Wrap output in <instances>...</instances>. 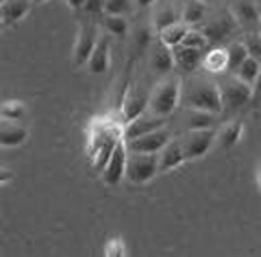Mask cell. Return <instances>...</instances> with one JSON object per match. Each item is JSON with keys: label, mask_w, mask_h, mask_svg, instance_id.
<instances>
[{"label": "cell", "mask_w": 261, "mask_h": 257, "mask_svg": "<svg viewBox=\"0 0 261 257\" xmlns=\"http://www.w3.org/2000/svg\"><path fill=\"white\" fill-rule=\"evenodd\" d=\"M175 22H179L177 11H175V8L172 4H166L155 11V17H153V30H155V33H161L163 30L170 27L172 24H175Z\"/></svg>", "instance_id": "24"}, {"label": "cell", "mask_w": 261, "mask_h": 257, "mask_svg": "<svg viewBox=\"0 0 261 257\" xmlns=\"http://www.w3.org/2000/svg\"><path fill=\"white\" fill-rule=\"evenodd\" d=\"M165 126V117H159V115L153 113L152 117L148 115H139L137 119H134L132 122L124 124V139L132 140L137 139V137L144 135V133H150V131L157 130V128Z\"/></svg>", "instance_id": "14"}, {"label": "cell", "mask_w": 261, "mask_h": 257, "mask_svg": "<svg viewBox=\"0 0 261 257\" xmlns=\"http://www.w3.org/2000/svg\"><path fill=\"white\" fill-rule=\"evenodd\" d=\"M187 102L190 108L210 113H223V97L218 82L208 79H194L187 90Z\"/></svg>", "instance_id": "1"}, {"label": "cell", "mask_w": 261, "mask_h": 257, "mask_svg": "<svg viewBox=\"0 0 261 257\" xmlns=\"http://www.w3.org/2000/svg\"><path fill=\"white\" fill-rule=\"evenodd\" d=\"M102 24L110 35L124 37L128 33V20L124 15H105Z\"/></svg>", "instance_id": "28"}, {"label": "cell", "mask_w": 261, "mask_h": 257, "mask_svg": "<svg viewBox=\"0 0 261 257\" xmlns=\"http://www.w3.org/2000/svg\"><path fill=\"white\" fill-rule=\"evenodd\" d=\"M97 26L93 22H86V24H81L77 31V39L73 44V62L75 66H84L88 64L90 57H92L93 49L97 46Z\"/></svg>", "instance_id": "7"}, {"label": "cell", "mask_w": 261, "mask_h": 257, "mask_svg": "<svg viewBox=\"0 0 261 257\" xmlns=\"http://www.w3.org/2000/svg\"><path fill=\"white\" fill-rule=\"evenodd\" d=\"M28 139V130L20 121H2L0 126V146L2 148H17Z\"/></svg>", "instance_id": "17"}, {"label": "cell", "mask_w": 261, "mask_h": 257, "mask_svg": "<svg viewBox=\"0 0 261 257\" xmlns=\"http://www.w3.org/2000/svg\"><path fill=\"white\" fill-rule=\"evenodd\" d=\"M83 9L88 15H97L100 11H105V0H86Z\"/></svg>", "instance_id": "33"}, {"label": "cell", "mask_w": 261, "mask_h": 257, "mask_svg": "<svg viewBox=\"0 0 261 257\" xmlns=\"http://www.w3.org/2000/svg\"><path fill=\"white\" fill-rule=\"evenodd\" d=\"M257 31H259V35H261V18H259V27H257Z\"/></svg>", "instance_id": "41"}, {"label": "cell", "mask_w": 261, "mask_h": 257, "mask_svg": "<svg viewBox=\"0 0 261 257\" xmlns=\"http://www.w3.org/2000/svg\"><path fill=\"white\" fill-rule=\"evenodd\" d=\"M110 33L100 35L97 40V46L93 49L92 57L88 61V71L93 75H105L110 68Z\"/></svg>", "instance_id": "15"}, {"label": "cell", "mask_w": 261, "mask_h": 257, "mask_svg": "<svg viewBox=\"0 0 261 257\" xmlns=\"http://www.w3.org/2000/svg\"><path fill=\"white\" fill-rule=\"evenodd\" d=\"M187 161L188 159H187V153H185L183 142L172 139L165 148L159 152V172H161V174L172 172Z\"/></svg>", "instance_id": "13"}, {"label": "cell", "mask_w": 261, "mask_h": 257, "mask_svg": "<svg viewBox=\"0 0 261 257\" xmlns=\"http://www.w3.org/2000/svg\"><path fill=\"white\" fill-rule=\"evenodd\" d=\"M259 73H261V62L257 61V59H254V57H248L247 61H245L243 64H241L240 68L234 71V75L238 77V79H241L243 82L254 86V90H256Z\"/></svg>", "instance_id": "21"}, {"label": "cell", "mask_w": 261, "mask_h": 257, "mask_svg": "<svg viewBox=\"0 0 261 257\" xmlns=\"http://www.w3.org/2000/svg\"><path fill=\"white\" fill-rule=\"evenodd\" d=\"M159 172V155L157 153H128L126 179L132 184H146L150 183Z\"/></svg>", "instance_id": "3"}, {"label": "cell", "mask_w": 261, "mask_h": 257, "mask_svg": "<svg viewBox=\"0 0 261 257\" xmlns=\"http://www.w3.org/2000/svg\"><path fill=\"white\" fill-rule=\"evenodd\" d=\"M221 88V97H223V109L225 111H236V109L243 108L250 102L254 95V86L243 82L238 77H230V79L219 82Z\"/></svg>", "instance_id": "4"}, {"label": "cell", "mask_w": 261, "mask_h": 257, "mask_svg": "<svg viewBox=\"0 0 261 257\" xmlns=\"http://www.w3.org/2000/svg\"><path fill=\"white\" fill-rule=\"evenodd\" d=\"M0 117L2 121H22L26 117V104L17 99L4 100L0 104Z\"/></svg>", "instance_id": "26"}, {"label": "cell", "mask_w": 261, "mask_h": 257, "mask_svg": "<svg viewBox=\"0 0 261 257\" xmlns=\"http://www.w3.org/2000/svg\"><path fill=\"white\" fill-rule=\"evenodd\" d=\"M170 140H172V131L166 126H161V128H157V130L150 131V133H144V135L137 137V139L126 140V144L130 152L159 153Z\"/></svg>", "instance_id": "8"}, {"label": "cell", "mask_w": 261, "mask_h": 257, "mask_svg": "<svg viewBox=\"0 0 261 257\" xmlns=\"http://www.w3.org/2000/svg\"><path fill=\"white\" fill-rule=\"evenodd\" d=\"M216 139H218V131L214 130V128L188 130V135L183 140L187 159L188 161H196V159L205 157L206 153H208V150L212 148V144Z\"/></svg>", "instance_id": "6"}, {"label": "cell", "mask_w": 261, "mask_h": 257, "mask_svg": "<svg viewBox=\"0 0 261 257\" xmlns=\"http://www.w3.org/2000/svg\"><path fill=\"white\" fill-rule=\"evenodd\" d=\"M132 8L130 0H105V15H126Z\"/></svg>", "instance_id": "32"}, {"label": "cell", "mask_w": 261, "mask_h": 257, "mask_svg": "<svg viewBox=\"0 0 261 257\" xmlns=\"http://www.w3.org/2000/svg\"><path fill=\"white\" fill-rule=\"evenodd\" d=\"M188 30H190L188 24H185V22H175V24H172L170 27L163 30L161 33H157V37H159V40H161L163 44H166L170 48H175V46H179V44L183 42Z\"/></svg>", "instance_id": "22"}, {"label": "cell", "mask_w": 261, "mask_h": 257, "mask_svg": "<svg viewBox=\"0 0 261 257\" xmlns=\"http://www.w3.org/2000/svg\"><path fill=\"white\" fill-rule=\"evenodd\" d=\"M245 124L238 119L234 121H228L226 124H223V128L218 131V144L223 150H232L240 144L241 137H243Z\"/></svg>", "instance_id": "19"}, {"label": "cell", "mask_w": 261, "mask_h": 257, "mask_svg": "<svg viewBox=\"0 0 261 257\" xmlns=\"http://www.w3.org/2000/svg\"><path fill=\"white\" fill-rule=\"evenodd\" d=\"M150 66H152V70L157 71V73H161V75L170 73L175 66V59H174L172 48L159 40V44H157L155 49H153V53H152V59H150Z\"/></svg>", "instance_id": "20"}, {"label": "cell", "mask_w": 261, "mask_h": 257, "mask_svg": "<svg viewBox=\"0 0 261 257\" xmlns=\"http://www.w3.org/2000/svg\"><path fill=\"white\" fill-rule=\"evenodd\" d=\"M146 108H150V93L132 90L124 97V100H122V108H121L122 124H128V122H132L134 119L139 117V115H143L146 111Z\"/></svg>", "instance_id": "12"}, {"label": "cell", "mask_w": 261, "mask_h": 257, "mask_svg": "<svg viewBox=\"0 0 261 257\" xmlns=\"http://www.w3.org/2000/svg\"><path fill=\"white\" fill-rule=\"evenodd\" d=\"M126 243L122 237H112L105 244V255L106 257H122L126 255Z\"/></svg>", "instance_id": "31"}, {"label": "cell", "mask_w": 261, "mask_h": 257, "mask_svg": "<svg viewBox=\"0 0 261 257\" xmlns=\"http://www.w3.org/2000/svg\"><path fill=\"white\" fill-rule=\"evenodd\" d=\"M181 44H183V46H190V48L205 49L210 42H208V39H206V35L201 30H188Z\"/></svg>", "instance_id": "30"}, {"label": "cell", "mask_w": 261, "mask_h": 257, "mask_svg": "<svg viewBox=\"0 0 261 257\" xmlns=\"http://www.w3.org/2000/svg\"><path fill=\"white\" fill-rule=\"evenodd\" d=\"M64 4L68 6L70 9H73V11H79V9L84 8L86 0H64Z\"/></svg>", "instance_id": "35"}, {"label": "cell", "mask_w": 261, "mask_h": 257, "mask_svg": "<svg viewBox=\"0 0 261 257\" xmlns=\"http://www.w3.org/2000/svg\"><path fill=\"white\" fill-rule=\"evenodd\" d=\"M214 122H216V113L203 111V109L190 108V113H188V117H187L188 130H206V128H214Z\"/></svg>", "instance_id": "23"}, {"label": "cell", "mask_w": 261, "mask_h": 257, "mask_svg": "<svg viewBox=\"0 0 261 257\" xmlns=\"http://www.w3.org/2000/svg\"><path fill=\"white\" fill-rule=\"evenodd\" d=\"M230 13L238 20L241 30L247 31H257L261 18V8L257 0H232Z\"/></svg>", "instance_id": "10"}, {"label": "cell", "mask_w": 261, "mask_h": 257, "mask_svg": "<svg viewBox=\"0 0 261 257\" xmlns=\"http://www.w3.org/2000/svg\"><path fill=\"white\" fill-rule=\"evenodd\" d=\"M248 57H250V55H248V49L243 40H241V42L240 40H238V42H232L230 46H228V71L234 73Z\"/></svg>", "instance_id": "27"}, {"label": "cell", "mask_w": 261, "mask_h": 257, "mask_svg": "<svg viewBox=\"0 0 261 257\" xmlns=\"http://www.w3.org/2000/svg\"><path fill=\"white\" fill-rule=\"evenodd\" d=\"M33 8L31 0H0V20L4 27L20 24Z\"/></svg>", "instance_id": "11"}, {"label": "cell", "mask_w": 261, "mask_h": 257, "mask_svg": "<svg viewBox=\"0 0 261 257\" xmlns=\"http://www.w3.org/2000/svg\"><path fill=\"white\" fill-rule=\"evenodd\" d=\"M135 4L139 8H150L152 4H155V0H135Z\"/></svg>", "instance_id": "36"}, {"label": "cell", "mask_w": 261, "mask_h": 257, "mask_svg": "<svg viewBox=\"0 0 261 257\" xmlns=\"http://www.w3.org/2000/svg\"><path fill=\"white\" fill-rule=\"evenodd\" d=\"M201 2H205V4H210V2H214V0H201Z\"/></svg>", "instance_id": "40"}, {"label": "cell", "mask_w": 261, "mask_h": 257, "mask_svg": "<svg viewBox=\"0 0 261 257\" xmlns=\"http://www.w3.org/2000/svg\"><path fill=\"white\" fill-rule=\"evenodd\" d=\"M172 51H174L175 66L181 68L185 73H192V71H196L201 66V62H203V53H201L203 49L190 48V46H183V44H179V46L172 48Z\"/></svg>", "instance_id": "16"}, {"label": "cell", "mask_w": 261, "mask_h": 257, "mask_svg": "<svg viewBox=\"0 0 261 257\" xmlns=\"http://www.w3.org/2000/svg\"><path fill=\"white\" fill-rule=\"evenodd\" d=\"M257 4H259V6H261V0H257Z\"/></svg>", "instance_id": "42"}, {"label": "cell", "mask_w": 261, "mask_h": 257, "mask_svg": "<svg viewBox=\"0 0 261 257\" xmlns=\"http://www.w3.org/2000/svg\"><path fill=\"white\" fill-rule=\"evenodd\" d=\"M243 42L248 49V55L261 62V35L259 31H247L243 37Z\"/></svg>", "instance_id": "29"}, {"label": "cell", "mask_w": 261, "mask_h": 257, "mask_svg": "<svg viewBox=\"0 0 261 257\" xmlns=\"http://www.w3.org/2000/svg\"><path fill=\"white\" fill-rule=\"evenodd\" d=\"M128 153H130V150H128L126 139L122 137L117 142V146H115V150H113L110 161L106 162L105 170L100 172L102 183L108 184V186H113V184H117L122 177H126Z\"/></svg>", "instance_id": "5"}, {"label": "cell", "mask_w": 261, "mask_h": 257, "mask_svg": "<svg viewBox=\"0 0 261 257\" xmlns=\"http://www.w3.org/2000/svg\"><path fill=\"white\" fill-rule=\"evenodd\" d=\"M238 27H240V24H238V20L234 18V15L228 11V13L203 24L199 30L205 33L206 39H208V42L212 44V46H221L228 37L234 35V31L238 30Z\"/></svg>", "instance_id": "9"}, {"label": "cell", "mask_w": 261, "mask_h": 257, "mask_svg": "<svg viewBox=\"0 0 261 257\" xmlns=\"http://www.w3.org/2000/svg\"><path fill=\"white\" fill-rule=\"evenodd\" d=\"M256 92L261 93V73H259V79H257V84H256Z\"/></svg>", "instance_id": "39"}, {"label": "cell", "mask_w": 261, "mask_h": 257, "mask_svg": "<svg viewBox=\"0 0 261 257\" xmlns=\"http://www.w3.org/2000/svg\"><path fill=\"white\" fill-rule=\"evenodd\" d=\"M33 2V6H40V4H46V2H49V0H31Z\"/></svg>", "instance_id": "38"}, {"label": "cell", "mask_w": 261, "mask_h": 257, "mask_svg": "<svg viewBox=\"0 0 261 257\" xmlns=\"http://www.w3.org/2000/svg\"><path fill=\"white\" fill-rule=\"evenodd\" d=\"M11 179H13V172L8 170L6 166H2V168H0V184H2V186H6Z\"/></svg>", "instance_id": "34"}, {"label": "cell", "mask_w": 261, "mask_h": 257, "mask_svg": "<svg viewBox=\"0 0 261 257\" xmlns=\"http://www.w3.org/2000/svg\"><path fill=\"white\" fill-rule=\"evenodd\" d=\"M206 13V4L201 0H187L183 8V22L188 26H196L203 20Z\"/></svg>", "instance_id": "25"}, {"label": "cell", "mask_w": 261, "mask_h": 257, "mask_svg": "<svg viewBox=\"0 0 261 257\" xmlns=\"http://www.w3.org/2000/svg\"><path fill=\"white\" fill-rule=\"evenodd\" d=\"M179 100H181V79L168 77L163 79L150 93V109L159 117H168L175 111Z\"/></svg>", "instance_id": "2"}, {"label": "cell", "mask_w": 261, "mask_h": 257, "mask_svg": "<svg viewBox=\"0 0 261 257\" xmlns=\"http://www.w3.org/2000/svg\"><path fill=\"white\" fill-rule=\"evenodd\" d=\"M201 68L212 75H221L228 71V48L214 46L203 55Z\"/></svg>", "instance_id": "18"}, {"label": "cell", "mask_w": 261, "mask_h": 257, "mask_svg": "<svg viewBox=\"0 0 261 257\" xmlns=\"http://www.w3.org/2000/svg\"><path fill=\"white\" fill-rule=\"evenodd\" d=\"M256 177H257V184H259V190H261V162H259V166H257V174H256Z\"/></svg>", "instance_id": "37"}]
</instances>
